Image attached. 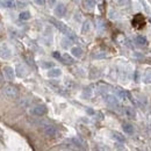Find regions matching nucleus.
Returning <instances> with one entry per match:
<instances>
[{"label":"nucleus","instance_id":"obj_1","mask_svg":"<svg viewBox=\"0 0 151 151\" xmlns=\"http://www.w3.org/2000/svg\"><path fill=\"white\" fill-rule=\"evenodd\" d=\"M50 22L56 27L62 34L66 35L68 37H73V33H72L63 22H60V21H58V20H56V19H50Z\"/></svg>","mask_w":151,"mask_h":151},{"label":"nucleus","instance_id":"obj_2","mask_svg":"<svg viewBox=\"0 0 151 151\" xmlns=\"http://www.w3.org/2000/svg\"><path fill=\"white\" fill-rule=\"evenodd\" d=\"M2 93L5 94V96H7L8 99H17L19 96V91L15 86L13 85H5L2 87Z\"/></svg>","mask_w":151,"mask_h":151},{"label":"nucleus","instance_id":"obj_3","mask_svg":"<svg viewBox=\"0 0 151 151\" xmlns=\"http://www.w3.org/2000/svg\"><path fill=\"white\" fill-rule=\"evenodd\" d=\"M41 128H42L43 132H44L48 137H50V138H56L57 136H58V130L56 129V127H54L52 124H49L48 122H47L45 124H43Z\"/></svg>","mask_w":151,"mask_h":151},{"label":"nucleus","instance_id":"obj_4","mask_svg":"<svg viewBox=\"0 0 151 151\" xmlns=\"http://www.w3.org/2000/svg\"><path fill=\"white\" fill-rule=\"evenodd\" d=\"M0 57L2 59H9L12 57V50L8 47V44H6V43L0 44Z\"/></svg>","mask_w":151,"mask_h":151},{"label":"nucleus","instance_id":"obj_5","mask_svg":"<svg viewBox=\"0 0 151 151\" xmlns=\"http://www.w3.org/2000/svg\"><path fill=\"white\" fill-rule=\"evenodd\" d=\"M2 73H4V78L6 80H8V81L14 80L15 75H17L15 73V70L13 68H11V66H4L2 68Z\"/></svg>","mask_w":151,"mask_h":151},{"label":"nucleus","instance_id":"obj_6","mask_svg":"<svg viewBox=\"0 0 151 151\" xmlns=\"http://www.w3.org/2000/svg\"><path fill=\"white\" fill-rule=\"evenodd\" d=\"M29 112L34 116H43L44 114L47 113V107L44 105H36V106L32 107Z\"/></svg>","mask_w":151,"mask_h":151},{"label":"nucleus","instance_id":"obj_7","mask_svg":"<svg viewBox=\"0 0 151 151\" xmlns=\"http://www.w3.org/2000/svg\"><path fill=\"white\" fill-rule=\"evenodd\" d=\"M144 24H145V20H144L142 14H137V15L134 18V20H132V26H134L136 29H141Z\"/></svg>","mask_w":151,"mask_h":151},{"label":"nucleus","instance_id":"obj_8","mask_svg":"<svg viewBox=\"0 0 151 151\" xmlns=\"http://www.w3.org/2000/svg\"><path fill=\"white\" fill-rule=\"evenodd\" d=\"M65 13H66V7L63 4H57L55 6V9H54V14L57 18H63L65 15Z\"/></svg>","mask_w":151,"mask_h":151},{"label":"nucleus","instance_id":"obj_9","mask_svg":"<svg viewBox=\"0 0 151 151\" xmlns=\"http://www.w3.org/2000/svg\"><path fill=\"white\" fill-rule=\"evenodd\" d=\"M105 99H106V102L111 106V107H117L119 106V101H117V96H114V95H105Z\"/></svg>","mask_w":151,"mask_h":151},{"label":"nucleus","instance_id":"obj_10","mask_svg":"<svg viewBox=\"0 0 151 151\" xmlns=\"http://www.w3.org/2000/svg\"><path fill=\"white\" fill-rule=\"evenodd\" d=\"M15 73L18 77L20 78H22V77H26L27 76V69H26V66L24 65H22V64H18L17 66H15Z\"/></svg>","mask_w":151,"mask_h":151},{"label":"nucleus","instance_id":"obj_11","mask_svg":"<svg viewBox=\"0 0 151 151\" xmlns=\"http://www.w3.org/2000/svg\"><path fill=\"white\" fill-rule=\"evenodd\" d=\"M142 80L144 84H151V68L145 69V71L142 73Z\"/></svg>","mask_w":151,"mask_h":151},{"label":"nucleus","instance_id":"obj_12","mask_svg":"<svg viewBox=\"0 0 151 151\" xmlns=\"http://www.w3.org/2000/svg\"><path fill=\"white\" fill-rule=\"evenodd\" d=\"M60 75H62V70L58 68H51L48 71V77L50 78H57V77H60Z\"/></svg>","mask_w":151,"mask_h":151},{"label":"nucleus","instance_id":"obj_13","mask_svg":"<svg viewBox=\"0 0 151 151\" xmlns=\"http://www.w3.org/2000/svg\"><path fill=\"white\" fill-rule=\"evenodd\" d=\"M123 113H124V115H126L127 117H129V119H135V116H136L135 109H134L132 107H128V106L123 108Z\"/></svg>","mask_w":151,"mask_h":151},{"label":"nucleus","instance_id":"obj_14","mask_svg":"<svg viewBox=\"0 0 151 151\" xmlns=\"http://www.w3.org/2000/svg\"><path fill=\"white\" fill-rule=\"evenodd\" d=\"M83 6H84L85 9L92 11L95 7V0H84L83 1Z\"/></svg>","mask_w":151,"mask_h":151},{"label":"nucleus","instance_id":"obj_15","mask_svg":"<svg viewBox=\"0 0 151 151\" xmlns=\"http://www.w3.org/2000/svg\"><path fill=\"white\" fill-rule=\"evenodd\" d=\"M83 49L81 48H79V47H72L71 48V55L76 58H80V57L83 56Z\"/></svg>","mask_w":151,"mask_h":151},{"label":"nucleus","instance_id":"obj_16","mask_svg":"<svg viewBox=\"0 0 151 151\" xmlns=\"http://www.w3.org/2000/svg\"><path fill=\"white\" fill-rule=\"evenodd\" d=\"M60 60L64 63V64H72L73 63V58L70 56L69 54H63L62 56H60Z\"/></svg>","mask_w":151,"mask_h":151},{"label":"nucleus","instance_id":"obj_17","mask_svg":"<svg viewBox=\"0 0 151 151\" xmlns=\"http://www.w3.org/2000/svg\"><path fill=\"white\" fill-rule=\"evenodd\" d=\"M115 93H116V96H117L119 99H121V100H126L127 96H128V92H126V91H123V90H121V88H116Z\"/></svg>","mask_w":151,"mask_h":151},{"label":"nucleus","instance_id":"obj_18","mask_svg":"<svg viewBox=\"0 0 151 151\" xmlns=\"http://www.w3.org/2000/svg\"><path fill=\"white\" fill-rule=\"evenodd\" d=\"M123 130H124L126 134H128V135H132L134 132H135L134 127H132L130 123H124V124H123Z\"/></svg>","mask_w":151,"mask_h":151},{"label":"nucleus","instance_id":"obj_19","mask_svg":"<svg viewBox=\"0 0 151 151\" xmlns=\"http://www.w3.org/2000/svg\"><path fill=\"white\" fill-rule=\"evenodd\" d=\"M90 29H91V22L90 21H85L83 23V26H81V33L83 34H87L90 32Z\"/></svg>","mask_w":151,"mask_h":151},{"label":"nucleus","instance_id":"obj_20","mask_svg":"<svg viewBox=\"0 0 151 151\" xmlns=\"http://www.w3.org/2000/svg\"><path fill=\"white\" fill-rule=\"evenodd\" d=\"M28 2H29L28 0H17L15 5H17L18 8H24V7L28 6Z\"/></svg>","mask_w":151,"mask_h":151},{"label":"nucleus","instance_id":"obj_21","mask_svg":"<svg viewBox=\"0 0 151 151\" xmlns=\"http://www.w3.org/2000/svg\"><path fill=\"white\" fill-rule=\"evenodd\" d=\"M113 138L117 142H124V136L120 132H113Z\"/></svg>","mask_w":151,"mask_h":151},{"label":"nucleus","instance_id":"obj_22","mask_svg":"<svg viewBox=\"0 0 151 151\" xmlns=\"http://www.w3.org/2000/svg\"><path fill=\"white\" fill-rule=\"evenodd\" d=\"M32 18V15H30V13L28 12V11H24V12H21V14H20V19L21 20H29Z\"/></svg>","mask_w":151,"mask_h":151},{"label":"nucleus","instance_id":"obj_23","mask_svg":"<svg viewBox=\"0 0 151 151\" xmlns=\"http://www.w3.org/2000/svg\"><path fill=\"white\" fill-rule=\"evenodd\" d=\"M41 66L44 68V69H51V68H54V64L51 62H48V60H42Z\"/></svg>","mask_w":151,"mask_h":151},{"label":"nucleus","instance_id":"obj_24","mask_svg":"<svg viewBox=\"0 0 151 151\" xmlns=\"http://www.w3.org/2000/svg\"><path fill=\"white\" fill-rule=\"evenodd\" d=\"M135 42H136L137 44H139V45H144V44H147V40H145V37H143V36H136Z\"/></svg>","mask_w":151,"mask_h":151},{"label":"nucleus","instance_id":"obj_25","mask_svg":"<svg viewBox=\"0 0 151 151\" xmlns=\"http://www.w3.org/2000/svg\"><path fill=\"white\" fill-rule=\"evenodd\" d=\"M93 57L96 58V59H101V58L107 57V54H106V52H101V51H99V52H95L94 55H93Z\"/></svg>","mask_w":151,"mask_h":151},{"label":"nucleus","instance_id":"obj_26","mask_svg":"<svg viewBox=\"0 0 151 151\" xmlns=\"http://www.w3.org/2000/svg\"><path fill=\"white\" fill-rule=\"evenodd\" d=\"M91 95H92V90H91V87H86V88L84 90V92H83V96L90 98Z\"/></svg>","mask_w":151,"mask_h":151},{"label":"nucleus","instance_id":"obj_27","mask_svg":"<svg viewBox=\"0 0 151 151\" xmlns=\"http://www.w3.org/2000/svg\"><path fill=\"white\" fill-rule=\"evenodd\" d=\"M2 1H4V6L5 7H13V5H14L13 0H2Z\"/></svg>","mask_w":151,"mask_h":151},{"label":"nucleus","instance_id":"obj_28","mask_svg":"<svg viewBox=\"0 0 151 151\" xmlns=\"http://www.w3.org/2000/svg\"><path fill=\"white\" fill-rule=\"evenodd\" d=\"M71 45V40L70 38H64L63 40V47L64 48H69Z\"/></svg>","mask_w":151,"mask_h":151},{"label":"nucleus","instance_id":"obj_29","mask_svg":"<svg viewBox=\"0 0 151 151\" xmlns=\"http://www.w3.org/2000/svg\"><path fill=\"white\" fill-rule=\"evenodd\" d=\"M47 4H48V6H49V7H51V8H52V7H55V6L57 5V0H48V1H47Z\"/></svg>","mask_w":151,"mask_h":151},{"label":"nucleus","instance_id":"obj_30","mask_svg":"<svg viewBox=\"0 0 151 151\" xmlns=\"http://www.w3.org/2000/svg\"><path fill=\"white\" fill-rule=\"evenodd\" d=\"M126 1H127V0H116V4H117L119 6H121V7H123V6L126 5Z\"/></svg>","mask_w":151,"mask_h":151},{"label":"nucleus","instance_id":"obj_31","mask_svg":"<svg viewBox=\"0 0 151 151\" xmlns=\"http://www.w3.org/2000/svg\"><path fill=\"white\" fill-rule=\"evenodd\" d=\"M35 4H37L38 6H43L45 4V0H34Z\"/></svg>","mask_w":151,"mask_h":151},{"label":"nucleus","instance_id":"obj_32","mask_svg":"<svg viewBox=\"0 0 151 151\" xmlns=\"http://www.w3.org/2000/svg\"><path fill=\"white\" fill-rule=\"evenodd\" d=\"M87 113H88V114H93L94 112H93L92 109H87Z\"/></svg>","mask_w":151,"mask_h":151},{"label":"nucleus","instance_id":"obj_33","mask_svg":"<svg viewBox=\"0 0 151 151\" xmlns=\"http://www.w3.org/2000/svg\"><path fill=\"white\" fill-rule=\"evenodd\" d=\"M0 7H4V1L2 0H0Z\"/></svg>","mask_w":151,"mask_h":151},{"label":"nucleus","instance_id":"obj_34","mask_svg":"<svg viewBox=\"0 0 151 151\" xmlns=\"http://www.w3.org/2000/svg\"><path fill=\"white\" fill-rule=\"evenodd\" d=\"M2 81V76H1V73H0V83Z\"/></svg>","mask_w":151,"mask_h":151},{"label":"nucleus","instance_id":"obj_35","mask_svg":"<svg viewBox=\"0 0 151 151\" xmlns=\"http://www.w3.org/2000/svg\"><path fill=\"white\" fill-rule=\"evenodd\" d=\"M0 29H1V22H0Z\"/></svg>","mask_w":151,"mask_h":151},{"label":"nucleus","instance_id":"obj_36","mask_svg":"<svg viewBox=\"0 0 151 151\" xmlns=\"http://www.w3.org/2000/svg\"><path fill=\"white\" fill-rule=\"evenodd\" d=\"M150 2H151V0H150Z\"/></svg>","mask_w":151,"mask_h":151}]
</instances>
